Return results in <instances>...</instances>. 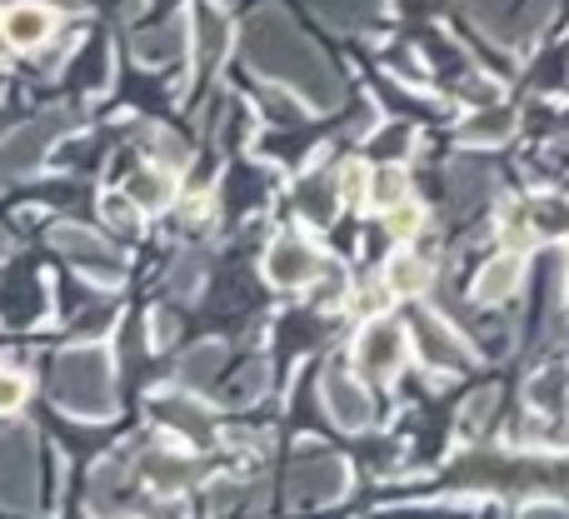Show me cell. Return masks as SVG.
Returning <instances> with one entry per match:
<instances>
[{"instance_id": "cell-38", "label": "cell", "mask_w": 569, "mask_h": 519, "mask_svg": "<svg viewBox=\"0 0 569 519\" xmlns=\"http://www.w3.org/2000/svg\"><path fill=\"white\" fill-rule=\"evenodd\" d=\"M10 256V236H6V230H0V260H6Z\"/></svg>"}, {"instance_id": "cell-9", "label": "cell", "mask_w": 569, "mask_h": 519, "mask_svg": "<svg viewBox=\"0 0 569 519\" xmlns=\"http://www.w3.org/2000/svg\"><path fill=\"white\" fill-rule=\"evenodd\" d=\"M190 46H196V70L200 76H210V70L220 66V56L230 50V20L220 16L216 0H200V6L190 10Z\"/></svg>"}, {"instance_id": "cell-22", "label": "cell", "mask_w": 569, "mask_h": 519, "mask_svg": "<svg viewBox=\"0 0 569 519\" xmlns=\"http://www.w3.org/2000/svg\"><path fill=\"white\" fill-rule=\"evenodd\" d=\"M220 360H226V345H196L186 355V365H180V375H186V385H206L220 370Z\"/></svg>"}, {"instance_id": "cell-6", "label": "cell", "mask_w": 569, "mask_h": 519, "mask_svg": "<svg viewBox=\"0 0 569 519\" xmlns=\"http://www.w3.org/2000/svg\"><path fill=\"white\" fill-rule=\"evenodd\" d=\"M345 480H350L345 465L335 460L330 450L315 445V450H300V465L290 470V495L300 505H325V500H335V495L345 490Z\"/></svg>"}, {"instance_id": "cell-24", "label": "cell", "mask_w": 569, "mask_h": 519, "mask_svg": "<svg viewBox=\"0 0 569 519\" xmlns=\"http://www.w3.org/2000/svg\"><path fill=\"white\" fill-rule=\"evenodd\" d=\"M450 190H455V200H480L485 190H490V170L485 166H470V160H460V166L450 170Z\"/></svg>"}, {"instance_id": "cell-26", "label": "cell", "mask_w": 569, "mask_h": 519, "mask_svg": "<svg viewBox=\"0 0 569 519\" xmlns=\"http://www.w3.org/2000/svg\"><path fill=\"white\" fill-rule=\"evenodd\" d=\"M200 275H206V256H180V265L170 270V280H166V290L170 295H190L200 285Z\"/></svg>"}, {"instance_id": "cell-25", "label": "cell", "mask_w": 569, "mask_h": 519, "mask_svg": "<svg viewBox=\"0 0 569 519\" xmlns=\"http://www.w3.org/2000/svg\"><path fill=\"white\" fill-rule=\"evenodd\" d=\"M340 176V200H350V206H360V200H370V170L360 166V160H350V166L335 170Z\"/></svg>"}, {"instance_id": "cell-5", "label": "cell", "mask_w": 569, "mask_h": 519, "mask_svg": "<svg viewBox=\"0 0 569 519\" xmlns=\"http://www.w3.org/2000/svg\"><path fill=\"white\" fill-rule=\"evenodd\" d=\"M405 360V330L390 320V315H375L365 325L360 345H355V370L360 375H375V380H390Z\"/></svg>"}, {"instance_id": "cell-32", "label": "cell", "mask_w": 569, "mask_h": 519, "mask_svg": "<svg viewBox=\"0 0 569 519\" xmlns=\"http://www.w3.org/2000/svg\"><path fill=\"white\" fill-rule=\"evenodd\" d=\"M565 226H569L565 206H540V230H565Z\"/></svg>"}, {"instance_id": "cell-17", "label": "cell", "mask_w": 569, "mask_h": 519, "mask_svg": "<svg viewBox=\"0 0 569 519\" xmlns=\"http://www.w3.org/2000/svg\"><path fill=\"white\" fill-rule=\"evenodd\" d=\"M385 285H390V295H420L430 285V265L420 256H395L385 265Z\"/></svg>"}, {"instance_id": "cell-27", "label": "cell", "mask_w": 569, "mask_h": 519, "mask_svg": "<svg viewBox=\"0 0 569 519\" xmlns=\"http://www.w3.org/2000/svg\"><path fill=\"white\" fill-rule=\"evenodd\" d=\"M385 220H390V236L410 240L415 230L425 226V210H420V206H410V200H400V206H390V210H385Z\"/></svg>"}, {"instance_id": "cell-30", "label": "cell", "mask_w": 569, "mask_h": 519, "mask_svg": "<svg viewBox=\"0 0 569 519\" xmlns=\"http://www.w3.org/2000/svg\"><path fill=\"white\" fill-rule=\"evenodd\" d=\"M266 380H270V375H266V365H250V370H246V380H240L236 390H226V400H236V405L256 400V395L266 390Z\"/></svg>"}, {"instance_id": "cell-4", "label": "cell", "mask_w": 569, "mask_h": 519, "mask_svg": "<svg viewBox=\"0 0 569 519\" xmlns=\"http://www.w3.org/2000/svg\"><path fill=\"white\" fill-rule=\"evenodd\" d=\"M30 490H36V445L26 430H6L0 435V505L30 510Z\"/></svg>"}, {"instance_id": "cell-18", "label": "cell", "mask_w": 569, "mask_h": 519, "mask_svg": "<svg viewBox=\"0 0 569 519\" xmlns=\"http://www.w3.org/2000/svg\"><path fill=\"white\" fill-rule=\"evenodd\" d=\"M515 130V116L505 106H485L480 116L465 120V140H475V146H495V140H505Z\"/></svg>"}, {"instance_id": "cell-23", "label": "cell", "mask_w": 569, "mask_h": 519, "mask_svg": "<svg viewBox=\"0 0 569 519\" xmlns=\"http://www.w3.org/2000/svg\"><path fill=\"white\" fill-rule=\"evenodd\" d=\"M146 475L160 485V490H176V485L196 480V465L190 460H166V455H146Z\"/></svg>"}, {"instance_id": "cell-39", "label": "cell", "mask_w": 569, "mask_h": 519, "mask_svg": "<svg viewBox=\"0 0 569 519\" xmlns=\"http://www.w3.org/2000/svg\"><path fill=\"white\" fill-rule=\"evenodd\" d=\"M0 46H10V40H6V20H0Z\"/></svg>"}, {"instance_id": "cell-29", "label": "cell", "mask_w": 569, "mask_h": 519, "mask_svg": "<svg viewBox=\"0 0 569 519\" xmlns=\"http://www.w3.org/2000/svg\"><path fill=\"white\" fill-rule=\"evenodd\" d=\"M490 410H495V390H480V395H475V400L460 410V430L475 435V430L485 425V415H490Z\"/></svg>"}, {"instance_id": "cell-1", "label": "cell", "mask_w": 569, "mask_h": 519, "mask_svg": "<svg viewBox=\"0 0 569 519\" xmlns=\"http://www.w3.org/2000/svg\"><path fill=\"white\" fill-rule=\"evenodd\" d=\"M246 56L256 70H266L270 80H284L290 90H300L310 106H335L340 100V80L320 60V50L310 40H300V30L280 16V10H260L246 26Z\"/></svg>"}, {"instance_id": "cell-15", "label": "cell", "mask_w": 569, "mask_h": 519, "mask_svg": "<svg viewBox=\"0 0 569 519\" xmlns=\"http://www.w3.org/2000/svg\"><path fill=\"white\" fill-rule=\"evenodd\" d=\"M150 415H160L170 430H186L196 445H210V420L200 405L180 400V395H156V400H150Z\"/></svg>"}, {"instance_id": "cell-2", "label": "cell", "mask_w": 569, "mask_h": 519, "mask_svg": "<svg viewBox=\"0 0 569 519\" xmlns=\"http://www.w3.org/2000/svg\"><path fill=\"white\" fill-rule=\"evenodd\" d=\"M56 400L66 405L80 420H106L116 395H110V355L86 345V350H70L56 365Z\"/></svg>"}, {"instance_id": "cell-8", "label": "cell", "mask_w": 569, "mask_h": 519, "mask_svg": "<svg viewBox=\"0 0 569 519\" xmlns=\"http://www.w3.org/2000/svg\"><path fill=\"white\" fill-rule=\"evenodd\" d=\"M315 275H320V250L305 246L300 236H284L270 246L266 256V280L280 285V290H300V285H310Z\"/></svg>"}, {"instance_id": "cell-28", "label": "cell", "mask_w": 569, "mask_h": 519, "mask_svg": "<svg viewBox=\"0 0 569 519\" xmlns=\"http://www.w3.org/2000/svg\"><path fill=\"white\" fill-rule=\"evenodd\" d=\"M150 150H156V160H160L166 170H180V166L190 160V150L180 146V140L170 136V130H156V136H150Z\"/></svg>"}, {"instance_id": "cell-36", "label": "cell", "mask_w": 569, "mask_h": 519, "mask_svg": "<svg viewBox=\"0 0 569 519\" xmlns=\"http://www.w3.org/2000/svg\"><path fill=\"white\" fill-rule=\"evenodd\" d=\"M520 519H569V510L565 505H530Z\"/></svg>"}, {"instance_id": "cell-20", "label": "cell", "mask_w": 569, "mask_h": 519, "mask_svg": "<svg viewBox=\"0 0 569 519\" xmlns=\"http://www.w3.org/2000/svg\"><path fill=\"white\" fill-rule=\"evenodd\" d=\"M405 170L400 166H380V170H370V206L375 210H390V206H400L405 200Z\"/></svg>"}, {"instance_id": "cell-31", "label": "cell", "mask_w": 569, "mask_h": 519, "mask_svg": "<svg viewBox=\"0 0 569 519\" xmlns=\"http://www.w3.org/2000/svg\"><path fill=\"white\" fill-rule=\"evenodd\" d=\"M20 405H26V380L0 370V410H20Z\"/></svg>"}, {"instance_id": "cell-21", "label": "cell", "mask_w": 569, "mask_h": 519, "mask_svg": "<svg viewBox=\"0 0 569 519\" xmlns=\"http://www.w3.org/2000/svg\"><path fill=\"white\" fill-rule=\"evenodd\" d=\"M126 196L136 200L140 210H160L170 200V176H160V170H140V176H130V186H126Z\"/></svg>"}, {"instance_id": "cell-19", "label": "cell", "mask_w": 569, "mask_h": 519, "mask_svg": "<svg viewBox=\"0 0 569 519\" xmlns=\"http://www.w3.org/2000/svg\"><path fill=\"white\" fill-rule=\"evenodd\" d=\"M530 405L545 415H560L569 405V375L565 370H540L530 380Z\"/></svg>"}, {"instance_id": "cell-33", "label": "cell", "mask_w": 569, "mask_h": 519, "mask_svg": "<svg viewBox=\"0 0 569 519\" xmlns=\"http://www.w3.org/2000/svg\"><path fill=\"white\" fill-rule=\"evenodd\" d=\"M266 110H270V116H276V120H284V126H290V120H300V106H290V100H284V96H276V100L266 96Z\"/></svg>"}, {"instance_id": "cell-34", "label": "cell", "mask_w": 569, "mask_h": 519, "mask_svg": "<svg viewBox=\"0 0 569 519\" xmlns=\"http://www.w3.org/2000/svg\"><path fill=\"white\" fill-rule=\"evenodd\" d=\"M150 330H156V345H170V340H176V315H156V320H150Z\"/></svg>"}, {"instance_id": "cell-7", "label": "cell", "mask_w": 569, "mask_h": 519, "mask_svg": "<svg viewBox=\"0 0 569 519\" xmlns=\"http://www.w3.org/2000/svg\"><path fill=\"white\" fill-rule=\"evenodd\" d=\"M56 250H66V260L76 265V270L96 275V280H120V275H126V260L100 236H90V230H80V226H56Z\"/></svg>"}, {"instance_id": "cell-13", "label": "cell", "mask_w": 569, "mask_h": 519, "mask_svg": "<svg viewBox=\"0 0 569 519\" xmlns=\"http://www.w3.org/2000/svg\"><path fill=\"white\" fill-rule=\"evenodd\" d=\"M295 200H300L305 220H315V226H330L335 206H340V176H335V170H315V176H305L300 186H295Z\"/></svg>"}, {"instance_id": "cell-37", "label": "cell", "mask_w": 569, "mask_h": 519, "mask_svg": "<svg viewBox=\"0 0 569 519\" xmlns=\"http://www.w3.org/2000/svg\"><path fill=\"white\" fill-rule=\"evenodd\" d=\"M470 6H475V10H480V16H485V20H495V10H500V6H505V0H470Z\"/></svg>"}, {"instance_id": "cell-10", "label": "cell", "mask_w": 569, "mask_h": 519, "mask_svg": "<svg viewBox=\"0 0 569 519\" xmlns=\"http://www.w3.org/2000/svg\"><path fill=\"white\" fill-rule=\"evenodd\" d=\"M325 410L340 430H365L370 425V395L350 380L345 370H330L325 375Z\"/></svg>"}, {"instance_id": "cell-14", "label": "cell", "mask_w": 569, "mask_h": 519, "mask_svg": "<svg viewBox=\"0 0 569 519\" xmlns=\"http://www.w3.org/2000/svg\"><path fill=\"white\" fill-rule=\"evenodd\" d=\"M520 280H525V260L510 250V256L490 260L480 275H475V300H480V305H500V300H510V295L520 290Z\"/></svg>"}, {"instance_id": "cell-16", "label": "cell", "mask_w": 569, "mask_h": 519, "mask_svg": "<svg viewBox=\"0 0 569 519\" xmlns=\"http://www.w3.org/2000/svg\"><path fill=\"white\" fill-rule=\"evenodd\" d=\"M180 50H186V26H180V20H170V26L136 36V56L146 60V66H166V60H176Z\"/></svg>"}, {"instance_id": "cell-35", "label": "cell", "mask_w": 569, "mask_h": 519, "mask_svg": "<svg viewBox=\"0 0 569 519\" xmlns=\"http://www.w3.org/2000/svg\"><path fill=\"white\" fill-rule=\"evenodd\" d=\"M146 519H186V505L180 500H166V505H150Z\"/></svg>"}, {"instance_id": "cell-11", "label": "cell", "mask_w": 569, "mask_h": 519, "mask_svg": "<svg viewBox=\"0 0 569 519\" xmlns=\"http://www.w3.org/2000/svg\"><path fill=\"white\" fill-rule=\"evenodd\" d=\"M415 340H420L425 365H435V370H460V365H470V350L460 345V335H455L445 320H435V315H420V320H415Z\"/></svg>"}, {"instance_id": "cell-12", "label": "cell", "mask_w": 569, "mask_h": 519, "mask_svg": "<svg viewBox=\"0 0 569 519\" xmlns=\"http://www.w3.org/2000/svg\"><path fill=\"white\" fill-rule=\"evenodd\" d=\"M0 20H6V40L16 50H36L40 40H50V30H56V10L36 6V0H20V6H10Z\"/></svg>"}, {"instance_id": "cell-3", "label": "cell", "mask_w": 569, "mask_h": 519, "mask_svg": "<svg viewBox=\"0 0 569 519\" xmlns=\"http://www.w3.org/2000/svg\"><path fill=\"white\" fill-rule=\"evenodd\" d=\"M70 126L66 110H50V116L30 120V126H20L10 140H0V186H10L16 176H30V170L46 160V150L56 146V136Z\"/></svg>"}]
</instances>
